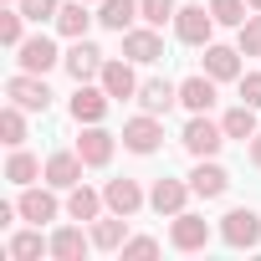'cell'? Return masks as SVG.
I'll return each mask as SVG.
<instances>
[{
	"instance_id": "cell-1",
	"label": "cell",
	"mask_w": 261,
	"mask_h": 261,
	"mask_svg": "<svg viewBox=\"0 0 261 261\" xmlns=\"http://www.w3.org/2000/svg\"><path fill=\"white\" fill-rule=\"evenodd\" d=\"M185 149L195 154V159H210V154H220V144H225V128L220 123H210V113H195L190 123H185Z\"/></svg>"
},
{
	"instance_id": "cell-2",
	"label": "cell",
	"mask_w": 261,
	"mask_h": 261,
	"mask_svg": "<svg viewBox=\"0 0 261 261\" xmlns=\"http://www.w3.org/2000/svg\"><path fill=\"white\" fill-rule=\"evenodd\" d=\"M220 21L205 11V6H179V16H174V36L185 41V46H210V31H215Z\"/></svg>"
},
{
	"instance_id": "cell-3",
	"label": "cell",
	"mask_w": 261,
	"mask_h": 261,
	"mask_svg": "<svg viewBox=\"0 0 261 261\" xmlns=\"http://www.w3.org/2000/svg\"><path fill=\"white\" fill-rule=\"evenodd\" d=\"M6 92H11V102H21L26 113H46V108H51V87H46V77H36V72H16V77L6 82Z\"/></svg>"
},
{
	"instance_id": "cell-4",
	"label": "cell",
	"mask_w": 261,
	"mask_h": 261,
	"mask_svg": "<svg viewBox=\"0 0 261 261\" xmlns=\"http://www.w3.org/2000/svg\"><path fill=\"white\" fill-rule=\"evenodd\" d=\"M220 241H225V246H236V251H251V246L261 241V220H256V210L236 205V210L220 220Z\"/></svg>"
},
{
	"instance_id": "cell-5",
	"label": "cell",
	"mask_w": 261,
	"mask_h": 261,
	"mask_svg": "<svg viewBox=\"0 0 261 261\" xmlns=\"http://www.w3.org/2000/svg\"><path fill=\"white\" fill-rule=\"evenodd\" d=\"M159 144H164V128H159V118H154V113L128 118V123H123V149H134V154H154Z\"/></svg>"
},
{
	"instance_id": "cell-6",
	"label": "cell",
	"mask_w": 261,
	"mask_h": 261,
	"mask_svg": "<svg viewBox=\"0 0 261 261\" xmlns=\"http://www.w3.org/2000/svg\"><path fill=\"white\" fill-rule=\"evenodd\" d=\"M16 62H21V72L46 77L62 57H57V41H51V36H31V41H21V46H16Z\"/></svg>"
},
{
	"instance_id": "cell-7",
	"label": "cell",
	"mask_w": 261,
	"mask_h": 261,
	"mask_svg": "<svg viewBox=\"0 0 261 261\" xmlns=\"http://www.w3.org/2000/svg\"><path fill=\"white\" fill-rule=\"evenodd\" d=\"M169 241H174V251H205V246H210V225H205V215L179 210L174 225H169Z\"/></svg>"
},
{
	"instance_id": "cell-8",
	"label": "cell",
	"mask_w": 261,
	"mask_h": 261,
	"mask_svg": "<svg viewBox=\"0 0 261 261\" xmlns=\"http://www.w3.org/2000/svg\"><path fill=\"white\" fill-rule=\"evenodd\" d=\"M123 57L128 62H159L164 57V41H159V26H134V31H123Z\"/></svg>"
},
{
	"instance_id": "cell-9",
	"label": "cell",
	"mask_w": 261,
	"mask_h": 261,
	"mask_svg": "<svg viewBox=\"0 0 261 261\" xmlns=\"http://www.w3.org/2000/svg\"><path fill=\"white\" fill-rule=\"evenodd\" d=\"M62 67H67V72H72L77 82H92V77L102 72V51H97V46H92L87 36H77V41H72V51L62 57Z\"/></svg>"
},
{
	"instance_id": "cell-10",
	"label": "cell",
	"mask_w": 261,
	"mask_h": 261,
	"mask_svg": "<svg viewBox=\"0 0 261 261\" xmlns=\"http://www.w3.org/2000/svg\"><path fill=\"white\" fill-rule=\"evenodd\" d=\"M113 149H118V139L108 134V128H97V123H87V128H82V139H77V154H82L92 169H102V164L113 159Z\"/></svg>"
},
{
	"instance_id": "cell-11",
	"label": "cell",
	"mask_w": 261,
	"mask_h": 261,
	"mask_svg": "<svg viewBox=\"0 0 261 261\" xmlns=\"http://www.w3.org/2000/svg\"><path fill=\"white\" fill-rule=\"evenodd\" d=\"M108 92H102V82L97 87H87V82H77V92H72V118L77 123H102V113H108Z\"/></svg>"
},
{
	"instance_id": "cell-12",
	"label": "cell",
	"mask_w": 261,
	"mask_h": 261,
	"mask_svg": "<svg viewBox=\"0 0 261 261\" xmlns=\"http://www.w3.org/2000/svg\"><path fill=\"white\" fill-rule=\"evenodd\" d=\"M82 169H87V159L72 149V154H51L46 159V185L51 190H72V185H82Z\"/></svg>"
},
{
	"instance_id": "cell-13",
	"label": "cell",
	"mask_w": 261,
	"mask_h": 261,
	"mask_svg": "<svg viewBox=\"0 0 261 261\" xmlns=\"http://www.w3.org/2000/svg\"><path fill=\"white\" fill-rule=\"evenodd\" d=\"M97 82H102V92L108 97H134L139 92V77H134V62H102V72H97Z\"/></svg>"
},
{
	"instance_id": "cell-14",
	"label": "cell",
	"mask_w": 261,
	"mask_h": 261,
	"mask_svg": "<svg viewBox=\"0 0 261 261\" xmlns=\"http://www.w3.org/2000/svg\"><path fill=\"white\" fill-rule=\"evenodd\" d=\"M205 72L215 82H241V46H205Z\"/></svg>"
},
{
	"instance_id": "cell-15",
	"label": "cell",
	"mask_w": 261,
	"mask_h": 261,
	"mask_svg": "<svg viewBox=\"0 0 261 261\" xmlns=\"http://www.w3.org/2000/svg\"><path fill=\"white\" fill-rule=\"evenodd\" d=\"M190 190H195L200 200H220V195L230 190V174H225L220 164H210V159H200V164H195V174H190Z\"/></svg>"
},
{
	"instance_id": "cell-16",
	"label": "cell",
	"mask_w": 261,
	"mask_h": 261,
	"mask_svg": "<svg viewBox=\"0 0 261 261\" xmlns=\"http://www.w3.org/2000/svg\"><path fill=\"white\" fill-rule=\"evenodd\" d=\"M102 200H108V210H113V215H139L144 190H139V179H108Z\"/></svg>"
},
{
	"instance_id": "cell-17",
	"label": "cell",
	"mask_w": 261,
	"mask_h": 261,
	"mask_svg": "<svg viewBox=\"0 0 261 261\" xmlns=\"http://www.w3.org/2000/svg\"><path fill=\"white\" fill-rule=\"evenodd\" d=\"M134 21H139V0H97V26H108V31H134Z\"/></svg>"
},
{
	"instance_id": "cell-18",
	"label": "cell",
	"mask_w": 261,
	"mask_h": 261,
	"mask_svg": "<svg viewBox=\"0 0 261 261\" xmlns=\"http://www.w3.org/2000/svg\"><path fill=\"white\" fill-rule=\"evenodd\" d=\"M179 102H185L190 113H210V108H215V77H210V72L185 77V82H179Z\"/></svg>"
},
{
	"instance_id": "cell-19",
	"label": "cell",
	"mask_w": 261,
	"mask_h": 261,
	"mask_svg": "<svg viewBox=\"0 0 261 261\" xmlns=\"http://www.w3.org/2000/svg\"><path fill=\"white\" fill-rule=\"evenodd\" d=\"M190 195H195V190H190V185H179V179H154V190H149V205H154L159 215H179Z\"/></svg>"
},
{
	"instance_id": "cell-20",
	"label": "cell",
	"mask_w": 261,
	"mask_h": 261,
	"mask_svg": "<svg viewBox=\"0 0 261 261\" xmlns=\"http://www.w3.org/2000/svg\"><path fill=\"white\" fill-rule=\"evenodd\" d=\"M97 16H87V0H62V11H57V31L67 36V41H77V36H87V26H92Z\"/></svg>"
},
{
	"instance_id": "cell-21",
	"label": "cell",
	"mask_w": 261,
	"mask_h": 261,
	"mask_svg": "<svg viewBox=\"0 0 261 261\" xmlns=\"http://www.w3.org/2000/svg\"><path fill=\"white\" fill-rule=\"evenodd\" d=\"M139 102H144V113H154V118H159V113H169V108L179 102V87H174V82H164V77H154V82H144V87H139Z\"/></svg>"
},
{
	"instance_id": "cell-22",
	"label": "cell",
	"mask_w": 261,
	"mask_h": 261,
	"mask_svg": "<svg viewBox=\"0 0 261 261\" xmlns=\"http://www.w3.org/2000/svg\"><path fill=\"white\" fill-rule=\"evenodd\" d=\"M16 205H21V220H31V225L57 220V195H51V190H26Z\"/></svg>"
},
{
	"instance_id": "cell-23",
	"label": "cell",
	"mask_w": 261,
	"mask_h": 261,
	"mask_svg": "<svg viewBox=\"0 0 261 261\" xmlns=\"http://www.w3.org/2000/svg\"><path fill=\"white\" fill-rule=\"evenodd\" d=\"M220 128H225V139L251 144V139H256V108H251V102H236V108L220 118Z\"/></svg>"
},
{
	"instance_id": "cell-24",
	"label": "cell",
	"mask_w": 261,
	"mask_h": 261,
	"mask_svg": "<svg viewBox=\"0 0 261 261\" xmlns=\"http://www.w3.org/2000/svg\"><path fill=\"white\" fill-rule=\"evenodd\" d=\"M123 241H128V215H108V220L92 225V246L97 251H123Z\"/></svg>"
},
{
	"instance_id": "cell-25",
	"label": "cell",
	"mask_w": 261,
	"mask_h": 261,
	"mask_svg": "<svg viewBox=\"0 0 261 261\" xmlns=\"http://www.w3.org/2000/svg\"><path fill=\"white\" fill-rule=\"evenodd\" d=\"M87 246H92V236H82L77 225H62V230L51 236V256H57V261H82Z\"/></svg>"
},
{
	"instance_id": "cell-26",
	"label": "cell",
	"mask_w": 261,
	"mask_h": 261,
	"mask_svg": "<svg viewBox=\"0 0 261 261\" xmlns=\"http://www.w3.org/2000/svg\"><path fill=\"white\" fill-rule=\"evenodd\" d=\"M102 205H108V200H102L97 190H87V185H72V195H67V215H72V220H97Z\"/></svg>"
},
{
	"instance_id": "cell-27",
	"label": "cell",
	"mask_w": 261,
	"mask_h": 261,
	"mask_svg": "<svg viewBox=\"0 0 261 261\" xmlns=\"http://www.w3.org/2000/svg\"><path fill=\"white\" fill-rule=\"evenodd\" d=\"M36 174H46V169H41V159H36V154H26V149H11V159H6V179H11V185H31Z\"/></svg>"
},
{
	"instance_id": "cell-28",
	"label": "cell",
	"mask_w": 261,
	"mask_h": 261,
	"mask_svg": "<svg viewBox=\"0 0 261 261\" xmlns=\"http://www.w3.org/2000/svg\"><path fill=\"white\" fill-rule=\"evenodd\" d=\"M6 251H11V261H36L41 251H51V241H41V230H16Z\"/></svg>"
},
{
	"instance_id": "cell-29",
	"label": "cell",
	"mask_w": 261,
	"mask_h": 261,
	"mask_svg": "<svg viewBox=\"0 0 261 261\" xmlns=\"http://www.w3.org/2000/svg\"><path fill=\"white\" fill-rule=\"evenodd\" d=\"M21 113H26L21 102H11L6 113H0V139H6L11 149H21V144H26V118H21Z\"/></svg>"
},
{
	"instance_id": "cell-30",
	"label": "cell",
	"mask_w": 261,
	"mask_h": 261,
	"mask_svg": "<svg viewBox=\"0 0 261 261\" xmlns=\"http://www.w3.org/2000/svg\"><path fill=\"white\" fill-rule=\"evenodd\" d=\"M246 11H251V6H246V0H210V16H215L220 26H236V31H241V26L251 21Z\"/></svg>"
},
{
	"instance_id": "cell-31",
	"label": "cell",
	"mask_w": 261,
	"mask_h": 261,
	"mask_svg": "<svg viewBox=\"0 0 261 261\" xmlns=\"http://www.w3.org/2000/svg\"><path fill=\"white\" fill-rule=\"evenodd\" d=\"M0 41H6V46H21V41H26V16H21V6H6V11H0Z\"/></svg>"
},
{
	"instance_id": "cell-32",
	"label": "cell",
	"mask_w": 261,
	"mask_h": 261,
	"mask_svg": "<svg viewBox=\"0 0 261 261\" xmlns=\"http://www.w3.org/2000/svg\"><path fill=\"white\" fill-rule=\"evenodd\" d=\"M139 16H144L149 26H164V21L179 16V0H139Z\"/></svg>"
},
{
	"instance_id": "cell-33",
	"label": "cell",
	"mask_w": 261,
	"mask_h": 261,
	"mask_svg": "<svg viewBox=\"0 0 261 261\" xmlns=\"http://www.w3.org/2000/svg\"><path fill=\"white\" fill-rule=\"evenodd\" d=\"M57 11H62V0H21V16L26 21H57Z\"/></svg>"
},
{
	"instance_id": "cell-34",
	"label": "cell",
	"mask_w": 261,
	"mask_h": 261,
	"mask_svg": "<svg viewBox=\"0 0 261 261\" xmlns=\"http://www.w3.org/2000/svg\"><path fill=\"white\" fill-rule=\"evenodd\" d=\"M241 57H261V11L241 26Z\"/></svg>"
},
{
	"instance_id": "cell-35",
	"label": "cell",
	"mask_w": 261,
	"mask_h": 261,
	"mask_svg": "<svg viewBox=\"0 0 261 261\" xmlns=\"http://www.w3.org/2000/svg\"><path fill=\"white\" fill-rule=\"evenodd\" d=\"M123 256H128V261H144V256H159V241H154V236H128V241H123Z\"/></svg>"
},
{
	"instance_id": "cell-36",
	"label": "cell",
	"mask_w": 261,
	"mask_h": 261,
	"mask_svg": "<svg viewBox=\"0 0 261 261\" xmlns=\"http://www.w3.org/2000/svg\"><path fill=\"white\" fill-rule=\"evenodd\" d=\"M241 102L261 108V72H241Z\"/></svg>"
},
{
	"instance_id": "cell-37",
	"label": "cell",
	"mask_w": 261,
	"mask_h": 261,
	"mask_svg": "<svg viewBox=\"0 0 261 261\" xmlns=\"http://www.w3.org/2000/svg\"><path fill=\"white\" fill-rule=\"evenodd\" d=\"M251 164H256V169H261V134H256V139H251Z\"/></svg>"
},
{
	"instance_id": "cell-38",
	"label": "cell",
	"mask_w": 261,
	"mask_h": 261,
	"mask_svg": "<svg viewBox=\"0 0 261 261\" xmlns=\"http://www.w3.org/2000/svg\"><path fill=\"white\" fill-rule=\"evenodd\" d=\"M246 6H251V11H261V0H246Z\"/></svg>"
},
{
	"instance_id": "cell-39",
	"label": "cell",
	"mask_w": 261,
	"mask_h": 261,
	"mask_svg": "<svg viewBox=\"0 0 261 261\" xmlns=\"http://www.w3.org/2000/svg\"><path fill=\"white\" fill-rule=\"evenodd\" d=\"M6 6H21V0H6Z\"/></svg>"
},
{
	"instance_id": "cell-40",
	"label": "cell",
	"mask_w": 261,
	"mask_h": 261,
	"mask_svg": "<svg viewBox=\"0 0 261 261\" xmlns=\"http://www.w3.org/2000/svg\"><path fill=\"white\" fill-rule=\"evenodd\" d=\"M87 6H92V0H87Z\"/></svg>"
}]
</instances>
